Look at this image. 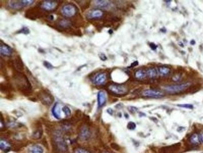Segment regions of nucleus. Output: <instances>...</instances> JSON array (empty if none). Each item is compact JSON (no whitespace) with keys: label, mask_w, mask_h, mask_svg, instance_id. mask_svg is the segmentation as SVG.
Masks as SVG:
<instances>
[{"label":"nucleus","mask_w":203,"mask_h":153,"mask_svg":"<svg viewBox=\"0 0 203 153\" xmlns=\"http://www.w3.org/2000/svg\"><path fill=\"white\" fill-rule=\"evenodd\" d=\"M178 106L182 108L189 109H193V105L191 104H179L178 105Z\"/></svg>","instance_id":"c756f323"},{"label":"nucleus","mask_w":203,"mask_h":153,"mask_svg":"<svg viewBox=\"0 0 203 153\" xmlns=\"http://www.w3.org/2000/svg\"><path fill=\"white\" fill-rule=\"evenodd\" d=\"M62 111L67 117L69 116V115H71V111L70 109L67 106H66V105L62 107Z\"/></svg>","instance_id":"bb28decb"},{"label":"nucleus","mask_w":203,"mask_h":153,"mask_svg":"<svg viewBox=\"0 0 203 153\" xmlns=\"http://www.w3.org/2000/svg\"><path fill=\"white\" fill-rule=\"evenodd\" d=\"M138 65V61H136V62H134L131 64V67H136Z\"/></svg>","instance_id":"4c0bfd02"},{"label":"nucleus","mask_w":203,"mask_h":153,"mask_svg":"<svg viewBox=\"0 0 203 153\" xmlns=\"http://www.w3.org/2000/svg\"><path fill=\"white\" fill-rule=\"evenodd\" d=\"M99 58H100V59L103 61H105L107 59L106 56L104 55V53H101L99 55Z\"/></svg>","instance_id":"72a5a7b5"},{"label":"nucleus","mask_w":203,"mask_h":153,"mask_svg":"<svg viewBox=\"0 0 203 153\" xmlns=\"http://www.w3.org/2000/svg\"><path fill=\"white\" fill-rule=\"evenodd\" d=\"M202 153H203V152H202Z\"/></svg>","instance_id":"79ce46f5"},{"label":"nucleus","mask_w":203,"mask_h":153,"mask_svg":"<svg viewBox=\"0 0 203 153\" xmlns=\"http://www.w3.org/2000/svg\"><path fill=\"white\" fill-rule=\"evenodd\" d=\"M128 109H129V111L131 112V113H134L135 112L137 111L138 109L135 107H130L129 108H128Z\"/></svg>","instance_id":"473e14b6"},{"label":"nucleus","mask_w":203,"mask_h":153,"mask_svg":"<svg viewBox=\"0 0 203 153\" xmlns=\"http://www.w3.org/2000/svg\"><path fill=\"white\" fill-rule=\"evenodd\" d=\"M43 65H44V66H45L46 69H53V66L51 65V63L48 62H47V61H44L43 62Z\"/></svg>","instance_id":"7c9ffc66"},{"label":"nucleus","mask_w":203,"mask_h":153,"mask_svg":"<svg viewBox=\"0 0 203 153\" xmlns=\"http://www.w3.org/2000/svg\"><path fill=\"white\" fill-rule=\"evenodd\" d=\"M190 86H191L190 82L176 84V85H170V86H165L164 87V89L166 92H168L169 94H179L188 89V88L190 87Z\"/></svg>","instance_id":"f03ea898"},{"label":"nucleus","mask_w":203,"mask_h":153,"mask_svg":"<svg viewBox=\"0 0 203 153\" xmlns=\"http://www.w3.org/2000/svg\"><path fill=\"white\" fill-rule=\"evenodd\" d=\"M94 5L99 8H108L111 5L110 1H105V0H98V1H94Z\"/></svg>","instance_id":"a211bd4d"},{"label":"nucleus","mask_w":203,"mask_h":153,"mask_svg":"<svg viewBox=\"0 0 203 153\" xmlns=\"http://www.w3.org/2000/svg\"><path fill=\"white\" fill-rule=\"evenodd\" d=\"M13 80L18 89L24 94L25 96H30L32 93L31 86L28 78L25 74L19 72L14 69V73L13 75Z\"/></svg>","instance_id":"f257e3e1"},{"label":"nucleus","mask_w":203,"mask_h":153,"mask_svg":"<svg viewBox=\"0 0 203 153\" xmlns=\"http://www.w3.org/2000/svg\"><path fill=\"white\" fill-rule=\"evenodd\" d=\"M59 5V1H51V0H46L43 1L41 3L40 8L45 10V11H53L57 8Z\"/></svg>","instance_id":"1a4fd4ad"},{"label":"nucleus","mask_w":203,"mask_h":153,"mask_svg":"<svg viewBox=\"0 0 203 153\" xmlns=\"http://www.w3.org/2000/svg\"><path fill=\"white\" fill-rule=\"evenodd\" d=\"M108 90L113 94L117 96H123L128 93V88L123 84H112L108 87Z\"/></svg>","instance_id":"7ed1b4c3"},{"label":"nucleus","mask_w":203,"mask_h":153,"mask_svg":"<svg viewBox=\"0 0 203 153\" xmlns=\"http://www.w3.org/2000/svg\"><path fill=\"white\" fill-rule=\"evenodd\" d=\"M134 77L138 80H143L147 77L146 70L144 69H138L134 73Z\"/></svg>","instance_id":"f3484780"},{"label":"nucleus","mask_w":203,"mask_h":153,"mask_svg":"<svg viewBox=\"0 0 203 153\" xmlns=\"http://www.w3.org/2000/svg\"><path fill=\"white\" fill-rule=\"evenodd\" d=\"M190 142H191V144L194 145H198L200 144L201 141L200 139H199V135L196 133L192 134L190 137Z\"/></svg>","instance_id":"b1692460"},{"label":"nucleus","mask_w":203,"mask_h":153,"mask_svg":"<svg viewBox=\"0 0 203 153\" xmlns=\"http://www.w3.org/2000/svg\"><path fill=\"white\" fill-rule=\"evenodd\" d=\"M43 11L38 8H29L25 13V16L27 18L31 20H36L43 16Z\"/></svg>","instance_id":"0eeeda50"},{"label":"nucleus","mask_w":203,"mask_h":153,"mask_svg":"<svg viewBox=\"0 0 203 153\" xmlns=\"http://www.w3.org/2000/svg\"><path fill=\"white\" fill-rule=\"evenodd\" d=\"M29 33L30 31L29 28H27L26 26L23 27V28H21V29H20L16 32V33H23V34H25V35H28V34H29Z\"/></svg>","instance_id":"cd10ccee"},{"label":"nucleus","mask_w":203,"mask_h":153,"mask_svg":"<svg viewBox=\"0 0 203 153\" xmlns=\"http://www.w3.org/2000/svg\"><path fill=\"white\" fill-rule=\"evenodd\" d=\"M104 15V12L99 9H94L90 10L87 13L86 17L89 20H97L102 18Z\"/></svg>","instance_id":"9b49d317"},{"label":"nucleus","mask_w":203,"mask_h":153,"mask_svg":"<svg viewBox=\"0 0 203 153\" xmlns=\"http://www.w3.org/2000/svg\"><path fill=\"white\" fill-rule=\"evenodd\" d=\"M109 33H110V34H112V33H113V31H112V30H109Z\"/></svg>","instance_id":"ea45409f"},{"label":"nucleus","mask_w":203,"mask_h":153,"mask_svg":"<svg viewBox=\"0 0 203 153\" xmlns=\"http://www.w3.org/2000/svg\"><path fill=\"white\" fill-rule=\"evenodd\" d=\"M191 43L192 44V45H194V44L195 43V42H194V41L192 40V41H191Z\"/></svg>","instance_id":"58836bf2"},{"label":"nucleus","mask_w":203,"mask_h":153,"mask_svg":"<svg viewBox=\"0 0 203 153\" xmlns=\"http://www.w3.org/2000/svg\"><path fill=\"white\" fill-rule=\"evenodd\" d=\"M158 70L154 67H150L146 69V75L147 77L150 79H154L158 75Z\"/></svg>","instance_id":"4be33fe9"},{"label":"nucleus","mask_w":203,"mask_h":153,"mask_svg":"<svg viewBox=\"0 0 203 153\" xmlns=\"http://www.w3.org/2000/svg\"><path fill=\"white\" fill-rule=\"evenodd\" d=\"M0 146H1V149L3 151H4L5 152H7L9 150L10 148L9 147V145L7 141H6L5 140H1V144H0Z\"/></svg>","instance_id":"393cba45"},{"label":"nucleus","mask_w":203,"mask_h":153,"mask_svg":"<svg viewBox=\"0 0 203 153\" xmlns=\"http://www.w3.org/2000/svg\"><path fill=\"white\" fill-rule=\"evenodd\" d=\"M57 26L58 28L63 30L68 29L71 26V22L66 19H61L57 23Z\"/></svg>","instance_id":"aec40b11"},{"label":"nucleus","mask_w":203,"mask_h":153,"mask_svg":"<svg viewBox=\"0 0 203 153\" xmlns=\"http://www.w3.org/2000/svg\"><path fill=\"white\" fill-rule=\"evenodd\" d=\"M142 96L144 97L158 98L164 97V94L162 92L156 89H146L143 92Z\"/></svg>","instance_id":"6e6552de"},{"label":"nucleus","mask_w":203,"mask_h":153,"mask_svg":"<svg viewBox=\"0 0 203 153\" xmlns=\"http://www.w3.org/2000/svg\"><path fill=\"white\" fill-rule=\"evenodd\" d=\"M91 131L87 127H83L81 129L79 133V136L81 140L86 141L89 139L91 136Z\"/></svg>","instance_id":"2eb2a0df"},{"label":"nucleus","mask_w":203,"mask_h":153,"mask_svg":"<svg viewBox=\"0 0 203 153\" xmlns=\"http://www.w3.org/2000/svg\"><path fill=\"white\" fill-rule=\"evenodd\" d=\"M106 102V97L104 92L101 90L97 93V105L99 108L102 107Z\"/></svg>","instance_id":"dca6fc26"},{"label":"nucleus","mask_w":203,"mask_h":153,"mask_svg":"<svg viewBox=\"0 0 203 153\" xmlns=\"http://www.w3.org/2000/svg\"><path fill=\"white\" fill-rule=\"evenodd\" d=\"M34 1L32 0H19V1H9L8 5L14 9H21L23 8L32 5Z\"/></svg>","instance_id":"39448f33"},{"label":"nucleus","mask_w":203,"mask_h":153,"mask_svg":"<svg viewBox=\"0 0 203 153\" xmlns=\"http://www.w3.org/2000/svg\"><path fill=\"white\" fill-rule=\"evenodd\" d=\"M52 113L53 116L57 119H61V111L59 107V104L58 102H56L55 105H53L52 109Z\"/></svg>","instance_id":"412c9836"},{"label":"nucleus","mask_w":203,"mask_h":153,"mask_svg":"<svg viewBox=\"0 0 203 153\" xmlns=\"http://www.w3.org/2000/svg\"><path fill=\"white\" fill-rule=\"evenodd\" d=\"M150 46L151 48V49L154 50L156 49V48H157V45H156V44H154V43H150Z\"/></svg>","instance_id":"f704fd0d"},{"label":"nucleus","mask_w":203,"mask_h":153,"mask_svg":"<svg viewBox=\"0 0 203 153\" xmlns=\"http://www.w3.org/2000/svg\"><path fill=\"white\" fill-rule=\"evenodd\" d=\"M77 11V9L75 5L71 3H68L63 6L61 9V13L66 18H71L76 14Z\"/></svg>","instance_id":"20e7f679"},{"label":"nucleus","mask_w":203,"mask_h":153,"mask_svg":"<svg viewBox=\"0 0 203 153\" xmlns=\"http://www.w3.org/2000/svg\"><path fill=\"white\" fill-rule=\"evenodd\" d=\"M42 134H43V131L41 129H38V130H36L33 132L32 135V137L33 139H40L42 136Z\"/></svg>","instance_id":"a878e982"},{"label":"nucleus","mask_w":203,"mask_h":153,"mask_svg":"<svg viewBox=\"0 0 203 153\" xmlns=\"http://www.w3.org/2000/svg\"><path fill=\"white\" fill-rule=\"evenodd\" d=\"M107 112L108 113H109L110 115H112L113 113V111L112 109H111V108H109V109H107Z\"/></svg>","instance_id":"c9c22d12"},{"label":"nucleus","mask_w":203,"mask_h":153,"mask_svg":"<svg viewBox=\"0 0 203 153\" xmlns=\"http://www.w3.org/2000/svg\"><path fill=\"white\" fill-rule=\"evenodd\" d=\"M199 135V139H200L201 142H202L203 143V132H201V133Z\"/></svg>","instance_id":"e433bc0d"},{"label":"nucleus","mask_w":203,"mask_h":153,"mask_svg":"<svg viewBox=\"0 0 203 153\" xmlns=\"http://www.w3.org/2000/svg\"><path fill=\"white\" fill-rule=\"evenodd\" d=\"M38 96L39 99L41 101V102L46 105H50L52 104L54 101V98L51 96V94L46 90H41Z\"/></svg>","instance_id":"423d86ee"},{"label":"nucleus","mask_w":203,"mask_h":153,"mask_svg":"<svg viewBox=\"0 0 203 153\" xmlns=\"http://www.w3.org/2000/svg\"><path fill=\"white\" fill-rule=\"evenodd\" d=\"M13 67L14 69L18 71L19 72H22L24 70V63L22 61L21 59L20 58V57L17 56L15 59L13 60Z\"/></svg>","instance_id":"4468645a"},{"label":"nucleus","mask_w":203,"mask_h":153,"mask_svg":"<svg viewBox=\"0 0 203 153\" xmlns=\"http://www.w3.org/2000/svg\"><path fill=\"white\" fill-rule=\"evenodd\" d=\"M55 142L57 149L61 151H66L67 149V145L63 138L60 135H56L55 137Z\"/></svg>","instance_id":"f8f14e48"},{"label":"nucleus","mask_w":203,"mask_h":153,"mask_svg":"<svg viewBox=\"0 0 203 153\" xmlns=\"http://www.w3.org/2000/svg\"><path fill=\"white\" fill-rule=\"evenodd\" d=\"M74 153H91V152L83 148H77L74 151Z\"/></svg>","instance_id":"2f4dec72"},{"label":"nucleus","mask_w":203,"mask_h":153,"mask_svg":"<svg viewBox=\"0 0 203 153\" xmlns=\"http://www.w3.org/2000/svg\"><path fill=\"white\" fill-rule=\"evenodd\" d=\"M103 153H109V152H103Z\"/></svg>","instance_id":"a19ab883"},{"label":"nucleus","mask_w":203,"mask_h":153,"mask_svg":"<svg viewBox=\"0 0 203 153\" xmlns=\"http://www.w3.org/2000/svg\"><path fill=\"white\" fill-rule=\"evenodd\" d=\"M28 153H43L44 151L41 146L38 144H33L28 149Z\"/></svg>","instance_id":"6ab92c4d"},{"label":"nucleus","mask_w":203,"mask_h":153,"mask_svg":"<svg viewBox=\"0 0 203 153\" xmlns=\"http://www.w3.org/2000/svg\"><path fill=\"white\" fill-rule=\"evenodd\" d=\"M127 127L130 130H134V129H136V125L133 122H128V124L127 125Z\"/></svg>","instance_id":"c85d7f7f"},{"label":"nucleus","mask_w":203,"mask_h":153,"mask_svg":"<svg viewBox=\"0 0 203 153\" xmlns=\"http://www.w3.org/2000/svg\"><path fill=\"white\" fill-rule=\"evenodd\" d=\"M158 73L160 74L161 76L164 77V76H166V75H168L170 74V69L168 67L161 66V67H158Z\"/></svg>","instance_id":"5701e85b"},{"label":"nucleus","mask_w":203,"mask_h":153,"mask_svg":"<svg viewBox=\"0 0 203 153\" xmlns=\"http://www.w3.org/2000/svg\"><path fill=\"white\" fill-rule=\"evenodd\" d=\"M107 80V74L105 72H99L94 75L91 79L93 83L97 86H102Z\"/></svg>","instance_id":"9d476101"},{"label":"nucleus","mask_w":203,"mask_h":153,"mask_svg":"<svg viewBox=\"0 0 203 153\" xmlns=\"http://www.w3.org/2000/svg\"><path fill=\"white\" fill-rule=\"evenodd\" d=\"M0 52H1V55L2 56L10 57L13 54V51L8 45L5 43L4 42H2V41H1V43H0Z\"/></svg>","instance_id":"ddd939ff"}]
</instances>
